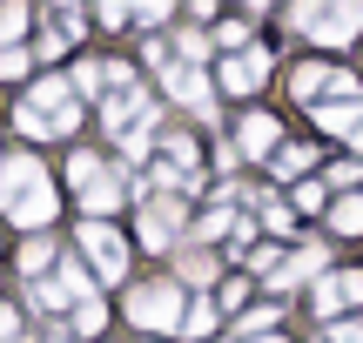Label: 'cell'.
Returning a JSON list of instances; mask_svg holds the SVG:
<instances>
[{
  "label": "cell",
  "instance_id": "1",
  "mask_svg": "<svg viewBox=\"0 0 363 343\" xmlns=\"http://www.w3.org/2000/svg\"><path fill=\"white\" fill-rule=\"evenodd\" d=\"M0 209L21 229H40L54 215V189H48V175H40L34 155H7V169H0Z\"/></svg>",
  "mask_w": 363,
  "mask_h": 343
},
{
  "label": "cell",
  "instance_id": "2",
  "mask_svg": "<svg viewBox=\"0 0 363 343\" xmlns=\"http://www.w3.org/2000/svg\"><path fill=\"white\" fill-rule=\"evenodd\" d=\"M74 121H81V108H74V94H67L61 81H40V88L21 101V128L27 135H67Z\"/></svg>",
  "mask_w": 363,
  "mask_h": 343
},
{
  "label": "cell",
  "instance_id": "3",
  "mask_svg": "<svg viewBox=\"0 0 363 343\" xmlns=\"http://www.w3.org/2000/svg\"><path fill=\"white\" fill-rule=\"evenodd\" d=\"M128 317L142 323V330H182L189 310H182V290H175V283H148V290L128 296Z\"/></svg>",
  "mask_w": 363,
  "mask_h": 343
},
{
  "label": "cell",
  "instance_id": "4",
  "mask_svg": "<svg viewBox=\"0 0 363 343\" xmlns=\"http://www.w3.org/2000/svg\"><path fill=\"white\" fill-rule=\"evenodd\" d=\"M81 256H88V263L101 269L108 283H121V276H128V242H121L108 223H94V215L81 223Z\"/></svg>",
  "mask_w": 363,
  "mask_h": 343
},
{
  "label": "cell",
  "instance_id": "5",
  "mask_svg": "<svg viewBox=\"0 0 363 343\" xmlns=\"http://www.w3.org/2000/svg\"><path fill=\"white\" fill-rule=\"evenodd\" d=\"M262 74H269V54H256V47H249V54H229V61H222V88H229V94H249Z\"/></svg>",
  "mask_w": 363,
  "mask_h": 343
},
{
  "label": "cell",
  "instance_id": "6",
  "mask_svg": "<svg viewBox=\"0 0 363 343\" xmlns=\"http://www.w3.org/2000/svg\"><path fill=\"white\" fill-rule=\"evenodd\" d=\"M175 236H182V209H175V202H148V215H142V242H148V249H169Z\"/></svg>",
  "mask_w": 363,
  "mask_h": 343
},
{
  "label": "cell",
  "instance_id": "7",
  "mask_svg": "<svg viewBox=\"0 0 363 343\" xmlns=\"http://www.w3.org/2000/svg\"><path fill=\"white\" fill-rule=\"evenodd\" d=\"M162 81H169V94H175V101H189L195 115H208V81L195 74V61H175V67H169Z\"/></svg>",
  "mask_w": 363,
  "mask_h": 343
},
{
  "label": "cell",
  "instance_id": "8",
  "mask_svg": "<svg viewBox=\"0 0 363 343\" xmlns=\"http://www.w3.org/2000/svg\"><path fill=\"white\" fill-rule=\"evenodd\" d=\"M357 27H363V0H343L337 13H323V21H316V40H323V47H343Z\"/></svg>",
  "mask_w": 363,
  "mask_h": 343
},
{
  "label": "cell",
  "instance_id": "9",
  "mask_svg": "<svg viewBox=\"0 0 363 343\" xmlns=\"http://www.w3.org/2000/svg\"><path fill=\"white\" fill-rule=\"evenodd\" d=\"M316 128H330V135H357V128H363V101H357V94L323 101V108H316Z\"/></svg>",
  "mask_w": 363,
  "mask_h": 343
},
{
  "label": "cell",
  "instance_id": "10",
  "mask_svg": "<svg viewBox=\"0 0 363 343\" xmlns=\"http://www.w3.org/2000/svg\"><path fill=\"white\" fill-rule=\"evenodd\" d=\"M276 148V121L269 115H249L242 121V155H269Z\"/></svg>",
  "mask_w": 363,
  "mask_h": 343
},
{
  "label": "cell",
  "instance_id": "11",
  "mask_svg": "<svg viewBox=\"0 0 363 343\" xmlns=\"http://www.w3.org/2000/svg\"><path fill=\"white\" fill-rule=\"evenodd\" d=\"M121 202V175H94L88 182V209H94V223H101V209H115Z\"/></svg>",
  "mask_w": 363,
  "mask_h": 343
},
{
  "label": "cell",
  "instance_id": "12",
  "mask_svg": "<svg viewBox=\"0 0 363 343\" xmlns=\"http://www.w3.org/2000/svg\"><path fill=\"white\" fill-rule=\"evenodd\" d=\"M330 229H337V236H363V202H357V196H343L337 209H330Z\"/></svg>",
  "mask_w": 363,
  "mask_h": 343
},
{
  "label": "cell",
  "instance_id": "13",
  "mask_svg": "<svg viewBox=\"0 0 363 343\" xmlns=\"http://www.w3.org/2000/svg\"><path fill=\"white\" fill-rule=\"evenodd\" d=\"M216 330V303H195L189 317H182V337H208Z\"/></svg>",
  "mask_w": 363,
  "mask_h": 343
},
{
  "label": "cell",
  "instance_id": "14",
  "mask_svg": "<svg viewBox=\"0 0 363 343\" xmlns=\"http://www.w3.org/2000/svg\"><path fill=\"white\" fill-rule=\"evenodd\" d=\"M21 263H27V276H40V269L54 263V242H40V236H34V242L21 249Z\"/></svg>",
  "mask_w": 363,
  "mask_h": 343
},
{
  "label": "cell",
  "instance_id": "15",
  "mask_svg": "<svg viewBox=\"0 0 363 343\" xmlns=\"http://www.w3.org/2000/svg\"><path fill=\"white\" fill-rule=\"evenodd\" d=\"M310 148H283V155H276V175H303V169H310Z\"/></svg>",
  "mask_w": 363,
  "mask_h": 343
},
{
  "label": "cell",
  "instance_id": "16",
  "mask_svg": "<svg viewBox=\"0 0 363 343\" xmlns=\"http://www.w3.org/2000/svg\"><path fill=\"white\" fill-rule=\"evenodd\" d=\"M74 330H81V337H94V330H101V303H94V296L74 310Z\"/></svg>",
  "mask_w": 363,
  "mask_h": 343
},
{
  "label": "cell",
  "instance_id": "17",
  "mask_svg": "<svg viewBox=\"0 0 363 343\" xmlns=\"http://www.w3.org/2000/svg\"><path fill=\"white\" fill-rule=\"evenodd\" d=\"M269 323H276V310H249V317L235 323V337H256V330H269Z\"/></svg>",
  "mask_w": 363,
  "mask_h": 343
},
{
  "label": "cell",
  "instance_id": "18",
  "mask_svg": "<svg viewBox=\"0 0 363 343\" xmlns=\"http://www.w3.org/2000/svg\"><path fill=\"white\" fill-rule=\"evenodd\" d=\"M337 303H343V290H337V283L323 276V283H316V310H323V317H330V310H337Z\"/></svg>",
  "mask_w": 363,
  "mask_h": 343
},
{
  "label": "cell",
  "instance_id": "19",
  "mask_svg": "<svg viewBox=\"0 0 363 343\" xmlns=\"http://www.w3.org/2000/svg\"><path fill=\"white\" fill-rule=\"evenodd\" d=\"M21 27H27V13H21V7H0V40H13Z\"/></svg>",
  "mask_w": 363,
  "mask_h": 343
},
{
  "label": "cell",
  "instance_id": "20",
  "mask_svg": "<svg viewBox=\"0 0 363 343\" xmlns=\"http://www.w3.org/2000/svg\"><path fill=\"white\" fill-rule=\"evenodd\" d=\"M54 34H81V13L74 7H54Z\"/></svg>",
  "mask_w": 363,
  "mask_h": 343
},
{
  "label": "cell",
  "instance_id": "21",
  "mask_svg": "<svg viewBox=\"0 0 363 343\" xmlns=\"http://www.w3.org/2000/svg\"><path fill=\"white\" fill-rule=\"evenodd\" d=\"M0 74H7V81H13V74H27V54H21V47H7V54H0Z\"/></svg>",
  "mask_w": 363,
  "mask_h": 343
},
{
  "label": "cell",
  "instance_id": "22",
  "mask_svg": "<svg viewBox=\"0 0 363 343\" xmlns=\"http://www.w3.org/2000/svg\"><path fill=\"white\" fill-rule=\"evenodd\" d=\"M323 81H330L323 67H303V74H296V94H316V88H323Z\"/></svg>",
  "mask_w": 363,
  "mask_h": 343
},
{
  "label": "cell",
  "instance_id": "23",
  "mask_svg": "<svg viewBox=\"0 0 363 343\" xmlns=\"http://www.w3.org/2000/svg\"><path fill=\"white\" fill-rule=\"evenodd\" d=\"M337 290H343V303H357V296H363V269H350V276H337Z\"/></svg>",
  "mask_w": 363,
  "mask_h": 343
},
{
  "label": "cell",
  "instance_id": "24",
  "mask_svg": "<svg viewBox=\"0 0 363 343\" xmlns=\"http://www.w3.org/2000/svg\"><path fill=\"white\" fill-rule=\"evenodd\" d=\"M337 343H363V323H337Z\"/></svg>",
  "mask_w": 363,
  "mask_h": 343
},
{
  "label": "cell",
  "instance_id": "25",
  "mask_svg": "<svg viewBox=\"0 0 363 343\" xmlns=\"http://www.w3.org/2000/svg\"><path fill=\"white\" fill-rule=\"evenodd\" d=\"M13 323H21V317H13V310H0V337H13Z\"/></svg>",
  "mask_w": 363,
  "mask_h": 343
},
{
  "label": "cell",
  "instance_id": "26",
  "mask_svg": "<svg viewBox=\"0 0 363 343\" xmlns=\"http://www.w3.org/2000/svg\"><path fill=\"white\" fill-rule=\"evenodd\" d=\"M350 142H357V148H363V128H357V135H350Z\"/></svg>",
  "mask_w": 363,
  "mask_h": 343
},
{
  "label": "cell",
  "instance_id": "27",
  "mask_svg": "<svg viewBox=\"0 0 363 343\" xmlns=\"http://www.w3.org/2000/svg\"><path fill=\"white\" fill-rule=\"evenodd\" d=\"M269 343H283V337H269Z\"/></svg>",
  "mask_w": 363,
  "mask_h": 343
},
{
  "label": "cell",
  "instance_id": "28",
  "mask_svg": "<svg viewBox=\"0 0 363 343\" xmlns=\"http://www.w3.org/2000/svg\"><path fill=\"white\" fill-rule=\"evenodd\" d=\"M54 343H61V337H54Z\"/></svg>",
  "mask_w": 363,
  "mask_h": 343
}]
</instances>
